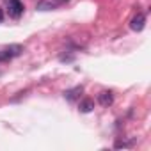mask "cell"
<instances>
[{"label":"cell","mask_w":151,"mask_h":151,"mask_svg":"<svg viewBox=\"0 0 151 151\" xmlns=\"http://www.w3.org/2000/svg\"><path fill=\"white\" fill-rule=\"evenodd\" d=\"M66 2H68V0H39L36 9L37 11H52V9H59Z\"/></svg>","instance_id":"6da1fadb"},{"label":"cell","mask_w":151,"mask_h":151,"mask_svg":"<svg viewBox=\"0 0 151 151\" xmlns=\"http://www.w3.org/2000/svg\"><path fill=\"white\" fill-rule=\"evenodd\" d=\"M23 4L22 0H7V13L11 18H20L23 14Z\"/></svg>","instance_id":"7a4b0ae2"},{"label":"cell","mask_w":151,"mask_h":151,"mask_svg":"<svg viewBox=\"0 0 151 151\" xmlns=\"http://www.w3.org/2000/svg\"><path fill=\"white\" fill-rule=\"evenodd\" d=\"M144 27H146V14L144 13H137L132 18V22H130V29L135 30V32H140Z\"/></svg>","instance_id":"3957f363"},{"label":"cell","mask_w":151,"mask_h":151,"mask_svg":"<svg viewBox=\"0 0 151 151\" xmlns=\"http://www.w3.org/2000/svg\"><path fill=\"white\" fill-rule=\"evenodd\" d=\"M98 103H100L101 107H110V105L114 103V94H112V91H101V93L98 94Z\"/></svg>","instance_id":"277c9868"},{"label":"cell","mask_w":151,"mask_h":151,"mask_svg":"<svg viewBox=\"0 0 151 151\" xmlns=\"http://www.w3.org/2000/svg\"><path fill=\"white\" fill-rule=\"evenodd\" d=\"M6 52H7V55L13 59V57H18V55H22L23 53V46L22 45H9L7 48H4Z\"/></svg>","instance_id":"5b68a950"},{"label":"cell","mask_w":151,"mask_h":151,"mask_svg":"<svg viewBox=\"0 0 151 151\" xmlns=\"http://www.w3.org/2000/svg\"><path fill=\"white\" fill-rule=\"evenodd\" d=\"M80 94H82V87H75V89L66 91V93H64V98H66L68 101H75V100H77Z\"/></svg>","instance_id":"8992f818"},{"label":"cell","mask_w":151,"mask_h":151,"mask_svg":"<svg viewBox=\"0 0 151 151\" xmlns=\"http://www.w3.org/2000/svg\"><path fill=\"white\" fill-rule=\"evenodd\" d=\"M80 112H84V114H87V112H91L93 109H94V101L93 100H89V98H86L84 101H80Z\"/></svg>","instance_id":"52a82bcc"},{"label":"cell","mask_w":151,"mask_h":151,"mask_svg":"<svg viewBox=\"0 0 151 151\" xmlns=\"http://www.w3.org/2000/svg\"><path fill=\"white\" fill-rule=\"evenodd\" d=\"M132 146H133V140H117V142L114 144L116 149H121V147H132Z\"/></svg>","instance_id":"ba28073f"},{"label":"cell","mask_w":151,"mask_h":151,"mask_svg":"<svg viewBox=\"0 0 151 151\" xmlns=\"http://www.w3.org/2000/svg\"><path fill=\"white\" fill-rule=\"evenodd\" d=\"M6 60H11V57L7 55L6 50H0V62H6Z\"/></svg>","instance_id":"9c48e42d"},{"label":"cell","mask_w":151,"mask_h":151,"mask_svg":"<svg viewBox=\"0 0 151 151\" xmlns=\"http://www.w3.org/2000/svg\"><path fill=\"white\" fill-rule=\"evenodd\" d=\"M4 20V13H2V9H0V22Z\"/></svg>","instance_id":"30bf717a"}]
</instances>
